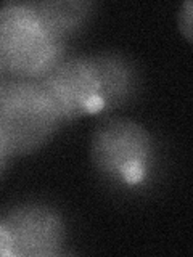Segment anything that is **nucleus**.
Listing matches in <instances>:
<instances>
[{
  "label": "nucleus",
  "instance_id": "1",
  "mask_svg": "<svg viewBox=\"0 0 193 257\" xmlns=\"http://www.w3.org/2000/svg\"><path fill=\"white\" fill-rule=\"evenodd\" d=\"M90 159L99 175L113 187L142 190L155 175L156 143L142 124L110 117L92 135Z\"/></svg>",
  "mask_w": 193,
  "mask_h": 257
},
{
  "label": "nucleus",
  "instance_id": "2",
  "mask_svg": "<svg viewBox=\"0 0 193 257\" xmlns=\"http://www.w3.org/2000/svg\"><path fill=\"white\" fill-rule=\"evenodd\" d=\"M61 119L37 80L0 82V151L16 158L31 155L50 142Z\"/></svg>",
  "mask_w": 193,
  "mask_h": 257
},
{
  "label": "nucleus",
  "instance_id": "3",
  "mask_svg": "<svg viewBox=\"0 0 193 257\" xmlns=\"http://www.w3.org/2000/svg\"><path fill=\"white\" fill-rule=\"evenodd\" d=\"M66 58V42L53 37L28 2L0 8V64L16 79L40 80Z\"/></svg>",
  "mask_w": 193,
  "mask_h": 257
},
{
  "label": "nucleus",
  "instance_id": "4",
  "mask_svg": "<svg viewBox=\"0 0 193 257\" xmlns=\"http://www.w3.org/2000/svg\"><path fill=\"white\" fill-rule=\"evenodd\" d=\"M0 223L10 235L13 257H53L64 252L66 223L52 206L37 201L18 204Z\"/></svg>",
  "mask_w": 193,
  "mask_h": 257
},
{
  "label": "nucleus",
  "instance_id": "5",
  "mask_svg": "<svg viewBox=\"0 0 193 257\" xmlns=\"http://www.w3.org/2000/svg\"><path fill=\"white\" fill-rule=\"evenodd\" d=\"M37 82L48 95L61 122L102 112L99 79L95 74L92 56L64 58Z\"/></svg>",
  "mask_w": 193,
  "mask_h": 257
},
{
  "label": "nucleus",
  "instance_id": "6",
  "mask_svg": "<svg viewBox=\"0 0 193 257\" xmlns=\"http://www.w3.org/2000/svg\"><path fill=\"white\" fill-rule=\"evenodd\" d=\"M99 79L102 111H115L131 104L140 93L142 76L137 64L119 52H102L92 56Z\"/></svg>",
  "mask_w": 193,
  "mask_h": 257
},
{
  "label": "nucleus",
  "instance_id": "7",
  "mask_svg": "<svg viewBox=\"0 0 193 257\" xmlns=\"http://www.w3.org/2000/svg\"><path fill=\"white\" fill-rule=\"evenodd\" d=\"M36 12L40 23L50 34L60 40L77 34L95 10V2L88 0H48V2H28Z\"/></svg>",
  "mask_w": 193,
  "mask_h": 257
},
{
  "label": "nucleus",
  "instance_id": "8",
  "mask_svg": "<svg viewBox=\"0 0 193 257\" xmlns=\"http://www.w3.org/2000/svg\"><path fill=\"white\" fill-rule=\"evenodd\" d=\"M191 2H185L179 12V28L188 42H191Z\"/></svg>",
  "mask_w": 193,
  "mask_h": 257
},
{
  "label": "nucleus",
  "instance_id": "9",
  "mask_svg": "<svg viewBox=\"0 0 193 257\" xmlns=\"http://www.w3.org/2000/svg\"><path fill=\"white\" fill-rule=\"evenodd\" d=\"M0 257H13L12 239L2 223H0Z\"/></svg>",
  "mask_w": 193,
  "mask_h": 257
},
{
  "label": "nucleus",
  "instance_id": "10",
  "mask_svg": "<svg viewBox=\"0 0 193 257\" xmlns=\"http://www.w3.org/2000/svg\"><path fill=\"white\" fill-rule=\"evenodd\" d=\"M10 156H7L5 153H2L0 151V177L4 175V172L7 171V166H8V163H10Z\"/></svg>",
  "mask_w": 193,
  "mask_h": 257
},
{
  "label": "nucleus",
  "instance_id": "11",
  "mask_svg": "<svg viewBox=\"0 0 193 257\" xmlns=\"http://www.w3.org/2000/svg\"><path fill=\"white\" fill-rule=\"evenodd\" d=\"M4 74H5V72H4V68H2V64H0V82L4 80Z\"/></svg>",
  "mask_w": 193,
  "mask_h": 257
}]
</instances>
